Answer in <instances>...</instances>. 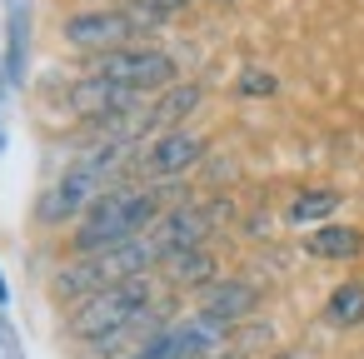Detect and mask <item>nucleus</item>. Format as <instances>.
Instances as JSON below:
<instances>
[{"label": "nucleus", "instance_id": "1", "mask_svg": "<svg viewBox=\"0 0 364 359\" xmlns=\"http://www.w3.org/2000/svg\"><path fill=\"white\" fill-rule=\"evenodd\" d=\"M165 210H170V205H165L160 185H130V180H115V185L80 215V225H75V235H70V250H75V254H95V250L125 245V240L155 230Z\"/></svg>", "mask_w": 364, "mask_h": 359}, {"label": "nucleus", "instance_id": "2", "mask_svg": "<svg viewBox=\"0 0 364 359\" xmlns=\"http://www.w3.org/2000/svg\"><path fill=\"white\" fill-rule=\"evenodd\" d=\"M165 250L155 240V230L125 240V245H110V250H95V254H75L70 264L55 269L50 279V294L60 304H80L90 299L95 289H110V284H125V279H145L150 269H160Z\"/></svg>", "mask_w": 364, "mask_h": 359}, {"label": "nucleus", "instance_id": "3", "mask_svg": "<svg viewBox=\"0 0 364 359\" xmlns=\"http://www.w3.org/2000/svg\"><path fill=\"white\" fill-rule=\"evenodd\" d=\"M145 309H155V279H125V284H110V289H95L90 299L70 304V334L80 344H95L115 329H125L130 319H140Z\"/></svg>", "mask_w": 364, "mask_h": 359}, {"label": "nucleus", "instance_id": "4", "mask_svg": "<svg viewBox=\"0 0 364 359\" xmlns=\"http://www.w3.org/2000/svg\"><path fill=\"white\" fill-rule=\"evenodd\" d=\"M90 75H105V80H115V85H125V90H135V95H145V100H155L160 90H170L175 85V60L160 50V45H120V50H110V55H95L90 60Z\"/></svg>", "mask_w": 364, "mask_h": 359}, {"label": "nucleus", "instance_id": "5", "mask_svg": "<svg viewBox=\"0 0 364 359\" xmlns=\"http://www.w3.org/2000/svg\"><path fill=\"white\" fill-rule=\"evenodd\" d=\"M60 41L75 45V50H85L90 60H95V55H110V50H120V45H140L135 31H130V21L120 16V6H100V11H75V16H65V21H60Z\"/></svg>", "mask_w": 364, "mask_h": 359}, {"label": "nucleus", "instance_id": "6", "mask_svg": "<svg viewBox=\"0 0 364 359\" xmlns=\"http://www.w3.org/2000/svg\"><path fill=\"white\" fill-rule=\"evenodd\" d=\"M205 160V135L195 130H165L135 145V175L145 180H175L185 170H195Z\"/></svg>", "mask_w": 364, "mask_h": 359}, {"label": "nucleus", "instance_id": "7", "mask_svg": "<svg viewBox=\"0 0 364 359\" xmlns=\"http://www.w3.org/2000/svg\"><path fill=\"white\" fill-rule=\"evenodd\" d=\"M70 110H75L80 120H90V125L105 130V125H115V120L145 110V95H135V90H125V85H115V80H105V75H85V80L70 85Z\"/></svg>", "mask_w": 364, "mask_h": 359}, {"label": "nucleus", "instance_id": "8", "mask_svg": "<svg viewBox=\"0 0 364 359\" xmlns=\"http://www.w3.org/2000/svg\"><path fill=\"white\" fill-rule=\"evenodd\" d=\"M230 339H235V329L220 324V319H210L205 309H195V314L165 324L170 359H215V354H230Z\"/></svg>", "mask_w": 364, "mask_h": 359}, {"label": "nucleus", "instance_id": "9", "mask_svg": "<svg viewBox=\"0 0 364 359\" xmlns=\"http://www.w3.org/2000/svg\"><path fill=\"white\" fill-rule=\"evenodd\" d=\"M210 210L205 205H170L165 215H160V225H155V240H160V250L165 254H175V250H200L205 240H210Z\"/></svg>", "mask_w": 364, "mask_h": 359}, {"label": "nucleus", "instance_id": "10", "mask_svg": "<svg viewBox=\"0 0 364 359\" xmlns=\"http://www.w3.org/2000/svg\"><path fill=\"white\" fill-rule=\"evenodd\" d=\"M195 309H205L210 319H220V324H245V319H255V309H259V289L250 284V279H215L210 289H200V304Z\"/></svg>", "mask_w": 364, "mask_h": 359}, {"label": "nucleus", "instance_id": "11", "mask_svg": "<svg viewBox=\"0 0 364 359\" xmlns=\"http://www.w3.org/2000/svg\"><path fill=\"white\" fill-rule=\"evenodd\" d=\"M205 90L195 80H175L170 90L155 95V105H145V140L150 135H165V130H185V120L200 110Z\"/></svg>", "mask_w": 364, "mask_h": 359}, {"label": "nucleus", "instance_id": "12", "mask_svg": "<svg viewBox=\"0 0 364 359\" xmlns=\"http://www.w3.org/2000/svg\"><path fill=\"white\" fill-rule=\"evenodd\" d=\"M160 274H165L175 289H210V284L220 279V259L210 254V245H200V250H175V254L160 259Z\"/></svg>", "mask_w": 364, "mask_h": 359}, {"label": "nucleus", "instance_id": "13", "mask_svg": "<svg viewBox=\"0 0 364 359\" xmlns=\"http://www.w3.org/2000/svg\"><path fill=\"white\" fill-rule=\"evenodd\" d=\"M6 85H26L31 70V0H6Z\"/></svg>", "mask_w": 364, "mask_h": 359}, {"label": "nucleus", "instance_id": "14", "mask_svg": "<svg viewBox=\"0 0 364 359\" xmlns=\"http://www.w3.org/2000/svg\"><path fill=\"white\" fill-rule=\"evenodd\" d=\"M304 250L314 259H354L364 250V235L354 225H319V230L304 235Z\"/></svg>", "mask_w": 364, "mask_h": 359}, {"label": "nucleus", "instance_id": "15", "mask_svg": "<svg viewBox=\"0 0 364 359\" xmlns=\"http://www.w3.org/2000/svg\"><path fill=\"white\" fill-rule=\"evenodd\" d=\"M334 210H339V190H299V195L289 200L284 220H289L294 230H319V225H329Z\"/></svg>", "mask_w": 364, "mask_h": 359}, {"label": "nucleus", "instance_id": "16", "mask_svg": "<svg viewBox=\"0 0 364 359\" xmlns=\"http://www.w3.org/2000/svg\"><path fill=\"white\" fill-rule=\"evenodd\" d=\"M324 319L334 329H354L364 324V279H344L329 289V304H324Z\"/></svg>", "mask_w": 364, "mask_h": 359}, {"label": "nucleus", "instance_id": "17", "mask_svg": "<svg viewBox=\"0 0 364 359\" xmlns=\"http://www.w3.org/2000/svg\"><path fill=\"white\" fill-rule=\"evenodd\" d=\"M120 6V16L130 21V31H135V41H145V36H155L160 26H165V16L150 6V0H115Z\"/></svg>", "mask_w": 364, "mask_h": 359}, {"label": "nucleus", "instance_id": "18", "mask_svg": "<svg viewBox=\"0 0 364 359\" xmlns=\"http://www.w3.org/2000/svg\"><path fill=\"white\" fill-rule=\"evenodd\" d=\"M0 359H26V344H21L16 324L6 319V304H0Z\"/></svg>", "mask_w": 364, "mask_h": 359}, {"label": "nucleus", "instance_id": "19", "mask_svg": "<svg viewBox=\"0 0 364 359\" xmlns=\"http://www.w3.org/2000/svg\"><path fill=\"white\" fill-rule=\"evenodd\" d=\"M274 90V75L269 70H245L240 75V95H269Z\"/></svg>", "mask_w": 364, "mask_h": 359}, {"label": "nucleus", "instance_id": "20", "mask_svg": "<svg viewBox=\"0 0 364 359\" xmlns=\"http://www.w3.org/2000/svg\"><path fill=\"white\" fill-rule=\"evenodd\" d=\"M125 359H170V344H165V329L155 334V339H145L135 354H125Z\"/></svg>", "mask_w": 364, "mask_h": 359}, {"label": "nucleus", "instance_id": "21", "mask_svg": "<svg viewBox=\"0 0 364 359\" xmlns=\"http://www.w3.org/2000/svg\"><path fill=\"white\" fill-rule=\"evenodd\" d=\"M150 6H155L160 16H175V11H185V6H190V0H150Z\"/></svg>", "mask_w": 364, "mask_h": 359}, {"label": "nucleus", "instance_id": "22", "mask_svg": "<svg viewBox=\"0 0 364 359\" xmlns=\"http://www.w3.org/2000/svg\"><path fill=\"white\" fill-rule=\"evenodd\" d=\"M0 150H6V80H0Z\"/></svg>", "mask_w": 364, "mask_h": 359}, {"label": "nucleus", "instance_id": "23", "mask_svg": "<svg viewBox=\"0 0 364 359\" xmlns=\"http://www.w3.org/2000/svg\"><path fill=\"white\" fill-rule=\"evenodd\" d=\"M0 304H11V284H6V274H0Z\"/></svg>", "mask_w": 364, "mask_h": 359}, {"label": "nucleus", "instance_id": "24", "mask_svg": "<svg viewBox=\"0 0 364 359\" xmlns=\"http://www.w3.org/2000/svg\"><path fill=\"white\" fill-rule=\"evenodd\" d=\"M215 359H240V354H235V349H230V354H215Z\"/></svg>", "mask_w": 364, "mask_h": 359}, {"label": "nucleus", "instance_id": "25", "mask_svg": "<svg viewBox=\"0 0 364 359\" xmlns=\"http://www.w3.org/2000/svg\"><path fill=\"white\" fill-rule=\"evenodd\" d=\"M215 6H235V0H215Z\"/></svg>", "mask_w": 364, "mask_h": 359}, {"label": "nucleus", "instance_id": "26", "mask_svg": "<svg viewBox=\"0 0 364 359\" xmlns=\"http://www.w3.org/2000/svg\"><path fill=\"white\" fill-rule=\"evenodd\" d=\"M279 359H299V354H279Z\"/></svg>", "mask_w": 364, "mask_h": 359}]
</instances>
